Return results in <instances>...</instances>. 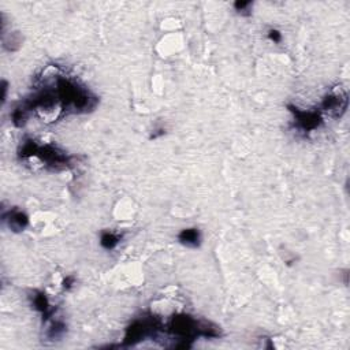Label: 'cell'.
Segmentation results:
<instances>
[{"label":"cell","mask_w":350,"mask_h":350,"mask_svg":"<svg viewBox=\"0 0 350 350\" xmlns=\"http://www.w3.org/2000/svg\"><path fill=\"white\" fill-rule=\"evenodd\" d=\"M42 161H46L48 166H52L54 168H63L69 164V157L66 156L65 153H62L58 151L56 148L50 147H38L37 155Z\"/></svg>","instance_id":"1"},{"label":"cell","mask_w":350,"mask_h":350,"mask_svg":"<svg viewBox=\"0 0 350 350\" xmlns=\"http://www.w3.org/2000/svg\"><path fill=\"white\" fill-rule=\"evenodd\" d=\"M323 111L330 112L332 116H341L347 108V96L345 92L331 93L322 103Z\"/></svg>","instance_id":"2"},{"label":"cell","mask_w":350,"mask_h":350,"mask_svg":"<svg viewBox=\"0 0 350 350\" xmlns=\"http://www.w3.org/2000/svg\"><path fill=\"white\" fill-rule=\"evenodd\" d=\"M291 112L294 114L295 120L297 123L302 130L305 132H309V130H314L318 127L319 124L322 123V118L319 115L318 112H311V111H299L298 108H294L291 107Z\"/></svg>","instance_id":"3"},{"label":"cell","mask_w":350,"mask_h":350,"mask_svg":"<svg viewBox=\"0 0 350 350\" xmlns=\"http://www.w3.org/2000/svg\"><path fill=\"white\" fill-rule=\"evenodd\" d=\"M33 307L38 312H41L46 320L48 318H51L52 314H54V308H51L46 294H42V293H36V295H33Z\"/></svg>","instance_id":"4"},{"label":"cell","mask_w":350,"mask_h":350,"mask_svg":"<svg viewBox=\"0 0 350 350\" xmlns=\"http://www.w3.org/2000/svg\"><path fill=\"white\" fill-rule=\"evenodd\" d=\"M178 240L181 244L190 246V248H196L200 244V233L196 229H185L178 235Z\"/></svg>","instance_id":"5"},{"label":"cell","mask_w":350,"mask_h":350,"mask_svg":"<svg viewBox=\"0 0 350 350\" xmlns=\"http://www.w3.org/2000/svg\"><path fill=\"white\" fill-rule=\"evenodd\" d=\"M9 226L11 230L22 231L25 227L28 226V216L19 211L10 212L9 217Z\"/></svg>","instance_id":"6"},{"label":"cell","mask_w":350,"mask_h":350,"mask_svg":"<svg viewBox=\"0 0 350 350\" xmlns=\"http://www.w3.org/2000/svg\"><path fill=\"white\" fill-rule=\"evenodd\" d=\"M119 241H120L119 235L114 234V233H103L100 244H102V246L104 249L111 250V249H114L116 245L119 244Z\"/></svg>","instance_id":"7"},{"label":"cell","mask_w":350,"mask_h":350,"mask_svg":"<svg viewBox=\"0 0 350 350\" xmlns=\"http://www.w3.org/2000/svg\"><path fill=\"white\" fill-rule=\"evenodd\" d=\"M66 331V324L63 322H54L52 323L51 328H50V331H48V336L51 338V339H55V338H59V336L63 335V332Z\"/></svg>","instance_id":"8"},{"label":"cell","mask_w":350,"mask_h":350,"mask_svg":"<svg viewBox=\"0 0 350 350\" xmlns=\"http://www.w3.org/2000/svg\"><path fill=\"white\" fill-rule=\"evenodd\" d=\"M268 37H270L274 42H279L282 40L281 33L278 32V30H275V29H271V30L268 32Z\"/></svg>","instance_id":"9"},{"label":"cell","mask_w":350,"mask_h":350,"mask_svg":"<svg viewBox=\"0 0 350 350\" xmlns=\"http://www.w3.org/2000/svg\"><path fill=\"white\" fill-rule=\"evenodd\" d=\"M249 6H250L249 2H237L234 5V7L237 9V11H245L246 7H249Z\"/></svg>","instance_id":"10"},{"label":"cell","mask_w":350,"mask_h":350,"mask_svg":"<svg viewBox=\"0 0 350 350\" xmlns=\"http://www.w3.org/2000/svg\"><path fill=\"white\" fill-rule=\"evenodd\" d=\"M73 282H74V278H67V279H65V282H63V286H65V289H70L71 286H73Z\"/></svg>","instance_id":"11"}]
</instances>
